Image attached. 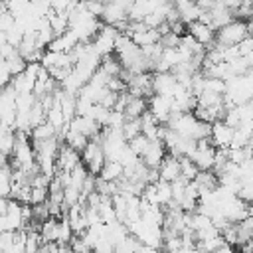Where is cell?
Wrapping results in <instances>:
<instances>
[{"mask_svg":"<svg viewBox=\"0 0 253 253\" xmlns=\"http://www.w3.org/2000/svg\"><path fill=\"white\" fill-rule=\"evenodd\" d=\"M63 142H65V144H69L71 148H75V150L83 152V150H85V146L89 144V138H87L85 134L77 132V130H71V128H67V134H65Z\"/></svg>","mask_w":253,"mask_h":253,"instance_id":"ac0fdd59","label":"cell"},{"mask_svg":"<svg viewBox=\"0 0 253 253\" xmlns=\"http://www.w3.org/2000/svg\"><path fill=\"white\" fill-rule=\"evenodd\" d=\"M32 213H34V219H38V221H45V219L51 215L47 202H45V204H36V206H32Z\"/></svg>","mask_w":253,"mask_h":253,"instance_id":"83f0119b","label":"cell"},{"mask_svg":"<svg viewBox=\"0 0 253 253\" xmlns=\"http://www.w3.org/2000/svg\"><path fill=\"white\" fill-rule=\"evenodd\" d=\"M188 34L196 40V42H200L206 49L208 47H211L213 43H215V30L211 28V26H208V24H204V22H192V24H188Z\"/></svg>","mask_w":253,"mask_h":253,"instance_id":"52a82bcc","label":"cell"},{"mask_svg":"<svg viewBox=\"0 0 253 253\" xmlns=\"http://www.w3.org/2000/svg\"><path fill=\"white\" fill-rule=\"evenodd\" d=\"M119 34H121V32H119L117 28L103 24V26H101V30L97 32V36H95V38H93V42H91V43H93V47H95V51H97L101 57L115 53V43H117Z\"/></svg>","mask_w":253,"mask_h":253,"instance_id":"3957f363","label":"cell"},{"mask_svg":"<svg viewBox=\"0 0 253 253\" xmlns=\"http://www.w3.org/2000/svg\"><path fill=\"white\" fill-rule=\"evenodd\" d=\"M180 38L182 36H176L174 32H168V34H162L160 36V43H162V47H178Z\"/></svg>","mask_w":253,"mask_h":253,"instance_id":"f1b7e54d","label":"cell"},{"mask_svg":"<svg viewBox=\"0 0 253 253\" xmlns=\"http://www.w3.org/2000/svg\"><path fill=\"white\" fill-rule=\"evenodd\" d=\"M148 111L158 119L160 125H166L170 115H172V97H166V95H150L148 97Z\"/></svg>","mask_w":253,"mask_h":253,"instance_id":"5b68a950","label":"cell"},{"mask_svg":"<svg viewBox=\"0 0 253 253\" xmlns=\"http://www.w3.org/2000/svg\"><path fill=\"white\" fill-rule=\"evenodd\" d=\"M99 67H101L109 77H121V73H123V63L119 61V57H117L115 53L101 57V65H99Z\"/></svg>","mask_w":253,"mask_h":253,"instance_id":"2e32d148","label":"cell"},{"mask_svg":"<svg viewBox=\"0 0 253 253\" xmlns=\"http://www.w3.org/2000/svg\"><path fill=\"white\" fill-rule=\"evenodd\" d=\"M164 156H166V146H164V142L160 138H156V140H150V144L144 150V154L140 156V160L148 168H158L160 162L164 160Z\"/></svg>","mask_w":253,"mask_h":253,"instance_id":"30bf717a","label":"cell"},{"mask_svg":"<svg viewBox=\"0 0 253 253\" xmlns=\"http://www.w3.org/2000/svg\"><path fill=\"white\" fill-rule=\"evenodd\" d=\"M140 132H142V126H140V117H138V119H126V123L123 125V134H125L126 142H128L130 138H134L136 134H140Z\"/></svg>","mask_w":253,"mask_h":253,"instance_id":"603a6c76","label":"cell"},{"mask_svg":"<svg viewBox=\"0 0 253 253\" xmlns=\"http://www.w3.org/2000/svg\"><path fill=\"white\" fill-rule=\"evenodd\" d=\"M200 168L194 164V160L190 156H180V176L186 178L188 182H192L196 176H198Z\"/></svg>","mask_w":253,"mask_h":253,"instance_id":"ffe728a7","label":"cell"},{"mask_svg":"<svg viewBox=\"0 0 253 253\" xmlns=\"http://www.w3.org/2000/svg\"><path fill=\"white\" fill-rule=\"evenodd\" d=\"M47 198H49V190H47V188L32 186V200H30L32 206H36V204H45Z\"/></svg>","mask_w":253,"mask_h":253,"instance_id":"4316f807","label":"cell"},{"mask_svg":"<svg viewBox=\"0 0 253 253\" xmlns=\"http://www.w3.org/2000/svg\"><path fill=\"white\" fill-rule=\"evenodd\" d=\"M51 136H57V128L49 121H43L42 125H38V126H34L30 130V138L32 140H47Z\"/></svg>","mask_w":253,"mask_h":253,"instance_id":"e0dca14e","label":"cell"},{"mask_svg":"<svg viewBox=\"0 0 253 253\" xmlns=\"http://www.w3.org/2000/svg\"><path fill=\"white\" fill-rule=\"evenodd\" d=\"M208 16H210V26L217 32L221 26H225V24H229L235 16H233V10L231 8H227L225 4H215L211 10H208Z\"/></svg>","mask_w":253,"mask_h":253,"instance_id":"8fae6325","label":"cell"},{"mask_svg":"<svg viewBox=\"0 0 253 253\" xmlns=\"http://www.w3.org/2000/svg\"><path fill=\"white\" fill-rule=\"evenodd\" d=\"M4 61H6V67L10 69L12 77H14V75H18V73H24V69H26V65H28V61L22 57V53H20V51L12 53V55H10V57H6Z\"/></svg>","mask_w":253,"mask_h":253,"instance_id":"44dd1931","label":"cell"},{"mask_svg":"<svg viewBox=\"0 0 253 253\" xmlns=\"http://www.w3.org/2000/svg\"><path fill=\"white\" fill-rule=\"evenodd\" d=\"M154 186H156L158 206H160V208H166V206L172 202V186H170V182H166V180H158Z\"/></svg>","mask_w":253,"mask_h":253,"instance_id":"d6986e66","label":"cell"},{"mask_svg":"<svg viewBox=\"0 0 253 253\" xmlns=\"http://www.w3.org/2000/svg\"><path fill=\"white\" fill-rule=\"evenodd\" d=\"M10 81H12V73H10V69L6 67V61H4L0 65V89L6 87V85H10Z\"/></svg>","mask_w":253,"mask_h":253,"instance_id":"f546056e","label":"cell"},{"mask_svg":"<svg viewBox=\"0 0 253 253\" xmlns=\"http://www.w3.org/2000/svg\"><path fill=\"white\" fill-rule=\"evenodd\" d=\"M55 164H57V170H67V172H71L77 164H81V152L63 142V144L59 146Z\"/></svg>","mask_w":253,"mask_h":253,"instance_id":"ba28073f","label":"cell"},{"mask_svg":"<svg viewBox=\"0 0 253 253\" xmlns=\"http://www.w3.org/2000/svg\"><path fill=\"white\" fill-rule=\"evenodd\" d=\"M215 152H217V148L211 144L210 138H200L196 142V150L192 152L190 158L194 160V164L200 170H211L213 162H215Z\"/></svg>","mask_w":253,"mask_h":253,"instance_id":"277c9868","label":"cell"},{"mask_svg":"<svg viewBox=\"0 0 253 253\" xmlns=\"http://www.w3.org/2000/svg\"><path fill=\"white\" fill-rule=\"evenodd\" d=\"M123 174H125V166L119 160H107L103 170H101V174H99V178L109 180V182H117L119 178H123Z\"/></svg>","mask_w":253,"mask_h":253,"instance_id":"9a60e30c","label":"cell"},{"mask_svg":"<svg viewBox=\"0 0 253 253\" xmlns=\"http://www.w3.org/2000/svg\"><path fill=\"white\" fill-rule=\"evenodd\" d=\"M148 111V99L146 97H132L128 95L126 107H125V115L126 119H138Z\"/></svg>","mask_w":253,"mask_h":253,"instance_id":"4fadbf2b","label":"cell"},{"mask_svg":"<svg viewBox=\"0 0 253 253\" xmlns=\"http://www.w3.org/2000/svg\"><path fill=\"white\" fill-rule=\"evenodd\" d=\"M148 144H150V138H146L142 132H140V134H136L134 138H130V140H128L130 150H132L134 154H138V156H142V154H144V150L148 148Z\"/></svg>","mask_w":253,"mask_h":253,"instance_id":"cb8c5ba5","label":"cell"},{"mask_svg":"<svg viewBox=\"0 0 253 253\" xmlns=\"http://www.w3.org/2000/svg\"><path fill=\"white\" fill-rule=\"evenodd\" d=\"M69 247L73 253H93V247L81 235H73V239L69 241Z\"/></svg>","mask_w":253,"mask_h":253,"instance_id":"d4e9b609","label":"cell"},{"mask_svg":"<svg viewBox=\"0 0 253 253\" xmlns=\"http://www.w3.org/2000/svg\"><path fill=\"white\" fill-rule=\"evenodd\" d=\"M4 253H26V251H24V245H12V247L6 249Z\"/></svg>","mask_w":253,"mask_h":253,"instance_id":"d6a6232c","label":"cell"},{"mask_svg":"<svg viewBox=\"0 0 253 253\" xmlns=\"http://www.w3.org/2000/svg\"><path fill=\"white\" fill-rule=\"evenodd\" d=\"M213 253H237V249L233 247V245H229V243H223L219 249H215Z\"/></svg>","mask_w":253,"mask_h":253,"instance_id":"4dcf8cb0","label":"cell"},{"mask_svg":"<svg viewBox=\"0 0 253 253\" xmlns=\"http://www.w3.org/2000/svg\"><path fill=\"white\" fill-rule=\"evenodd\" d=\"M125 123H126V115H125L123 111H115V109H111L107 126H109V128H121V130H123V125H125Z\"/></svg>","mask_w":253,"mask_h":253,"instance_id":"484cf974","label":"cell"},{"mask_svg":"<svg viewBox=\"0 0 253 253\" xmlns=\"http://www.w3.org/2000/svg\"><path fill=\"white\" fill-rule=\"evenodd\" d=\"M0 253H4V251H0Z\"/></svg>","mask_w":253,"mask_h":253,"instance_id":"e575fe53","label":"cell"},{"mask_svg":"<svg viewBox=\"0 0 253 253\" xmlns=\"http://www.w3.org/2000/svg\"><path fill=\"white\" fill-rule=\"evenodd\" d=\"M158 174H160V180H166V182H174L176 178H180V158L166 152L164 160L158 166Z\"/></svg>","mask_w":253,"mask_h":253,"instance_id":"7c38bea8","label":"cell"},{"mask_svg":"<svg viewBox=\"0 0 253 253\" xmlns=\"http://www.w3.org/2000/svg\"><path fill=\"white\" fill-rule=\"evenodd\" d=\"M81 162L85 164V168L89 170V174L99 176L101 170H103V166H105V162H107L103 144L99 140H89V144L81 152Z\"/></svg>","mask_w":253,"mask_h":253,"instance_id":"7a4b0ae2","label":"cell"},{"mask_svg":"<svg viewBox=\"0 0 253 253\" xmlns=\"http://www.w3.org/2000/svg\"><path fill=\"white\" fill-rule=\"evenodd\" d=\"M247 24H249V30H251V36H253V16L247 20Z\"/></svg>","mask_w":253,"mask_h":253,"instance_id":"836d02e7","label":"cell"},{"mask_svg":"<svg viewBox=\"0 0 253 253\" xmlns=\"http://www.w3.org/2000/svg\"><path fill=\"white\" fill-rule=\"evenodd\" d=\"M178 253H204V251H202V249H198L196 245H194V247H186V245H182V249H180Z\"/></svg>","mask_w":253,"mask_h":253,"instance_id":"1f68e13d","label":"cell"},{"mask_svg":"<svg viewBox=\"0 0 253 253\" xmlns=\"http://www.w3.org/2000/svg\"><path fill=\"white\" fill-rule=\"evenodd\" d=\"M249 36H251V30H249L247 20L233 18L229 24L221 26V28L215 32V43L225 45V47H229V45H239V43H243Z\"/></svg>","mask_w":253,"mask_h":253,"instance_id":"6da1fadb","label":"cell"},{"mask_svg":"<svg viewBox=\"0 0 253 253\" xmlns=\"http://www.w3.org/2000/svg\"><path fill=\"white\" fill-rule=\"evenodd\" d=\"M176 85H178V81H176V75H174L172 71H166V73H154V75H152V91L158 93V95L172 97Z\"/></svg>","mask_w":253,"mask_h":253,"instance_id":"9c48e42d","label":"cell"},{"mask_svg":"<svg viewBox=\"0 0 253 253\" xmlns=\"http://www.w3.org/2000/svg\"><path fill=\"white\" fill-rule=\"evenodd\" d=\"M36 101H38V97L34 93H18V97H16V111L18 113H30L32 107L36 105Z\"/></svg>","mask_w":253,"mask_h":253,"instance_id":"7402d4cb","label":"cell"},{"mask_svg":"<svg viewBox=\"0 0 253 253\" xmlns=\"http://www.w3.org/2000/svg\"><path fill=\"white\" fill-rule=\"evenodd\" d=\"M233 126H229L223 121H215L211 123V130H210V140L215 148H229L231 140H233Z\"/></svg>","mask_w":253,"mask_h":253,"instance_id":"8992f818","label":"cell"},{"mask_svg":"<svg viewBox=\"0 0 253 253\" xmlns=\"http://www.w3.org/2000/svg\"><path fill=\"white\" fill-rule=\"evenodd\" d=\"M57 231H59V217H53V215H49L45 221H42V227H40V235H42L43 243H51V241H57Z\"/></svg>","mask_w":253,"mask_h":253,"instance_id":"5bb4252c","label":"cell"}]
</instances>
